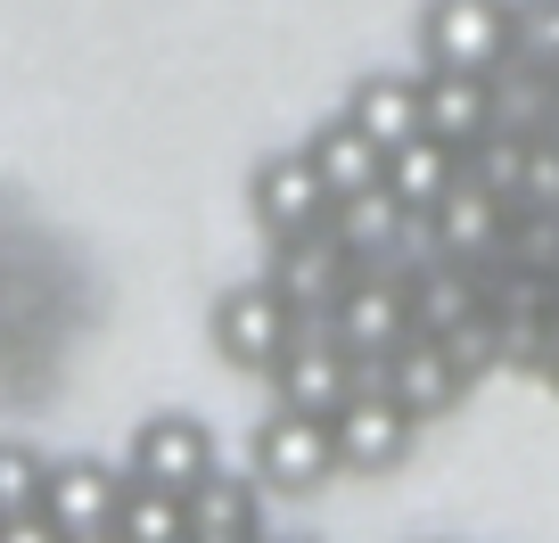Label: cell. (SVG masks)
<instances>
[{
  "instance_id": "6da1fadb",
  "label": "cell",
  "mask_w": 559,
  "mask_h": 543,
  "mask_svg": "<svg viewBox=\"0 0 559 543\" xmlns=\"http://www.w3.org/2000/svg\"><path fill=\"white\" fill-rule=\"evenodd\" d=\"M428 74H502L510 67V0H419Z\"/></svg>"
},
{
  "instance_id": "7a4b0ae2",
  "label": "cell",
  "mask_w": 559,
  "mask_h": 543,
  "mask_svg": "<svg viewBox=\"0 0 559 543\" xmlns=\"http://www.w3.org/2000/svg\"><path fill=\"white\" fill-rule=\"evenodd\" d=\"M412 437H419V421L403 412V403H386L379 387H354V396L330 412V453H337V477H386V470H403Z\"/></svg>"
},
{
  "instance_id": "3957f363",
  "label": "cell",
  "mask_w": 559,
  "mask_h": 543,
  "mask_svg": "<svg viewBox=\"0 0 559 543\" xmlns=\"http://www.w3.org/2000/svg\"><path fill=\"white\" fill-rule=\"evenodd\" d=\"M288 338H297V314L272 297V281H239V288L214 297V354H223L230 370L263 379V370L288 354Z\"/></svg>"
},
{
  "instance_id": "277c9868",
  "label": "cell",
  "mask_w": 559,
  "mask_h": 543,
  "mask_svg": "<svg viewBox=\"0 0 559 543\" xmlns=\"http://www.w3.org/2000/svg\"><path fill=\"white\" fill-rule=\"evenodd\" d=\"M321 330H330V346L354 354V363L395 354L403 338H412V314H403V272H354V281L337 288V305L321 314Z\"/></svg>"
},
{
  "instance_id": "5b68a950",
  "label": "cell",
  "mask_w": 559,
  "mask_h": 543,
  "mask_svg": "<svg viewBox=\"0 0 559 543\" xmlns=\"http://www.w3.org/2000/svg\"><path fill=\"white\" fill-rule=\"evenodd\" d=\"M247 477L272 494H313L337 477V453H330V421H313V412H272V421L255 428V445H247Z\"/></svg>"
},
{
  "instance_id": "8992f818",
  "label": "cell",
  "mask_w": 559,
  "mask_h": 543,
  "mask_svg": "<svg viewBox=\"0 0 559 543\" xmlns=\"http://www.w3.org/2000/svg\"><path fill=\"white\" fill-rule=\"evenodd\" d=\"M247 206H255V231L263 239H305V231L330 223L337 198L321 190L313 157L305 149H280V157H263L255 174H247Z\"/></svg>"
},
{
  "instance_id": "52a82bcc",
  "label": "cell",
  "mask_w": 559,
  "mask_h": 543,
  "mask_svg": "<svg viewBox=\"0 0 559 543\" xmlns=\"http://www.w3.org/2000/svg\"><path fill=\"white\" fill-rule=\"evenodd\" d=\"M263 379L280 387V412H313V421H330L337 403L354 396V354H337L321 321H297L288 354H280V363L263 370Z\"/></svg>"
},
{
  "instance_id": "ba28073f",
  "label": "cell",
  "mask_w": 559,
  "mask_h": 543,
  "mask_svg": "<svg viewBox=\"0 0 559 543\" xmlns=\"http://www.w3.org/2000/svg\"><path fill=\"white\" fill-rule=\"evenodd\" d=\"M346 281H354V256L330 239V223L305 231V239H272V297L297 321H321Z\"/></svg>"
},
{
  "instance_id": "9c48e42d",
  "label": "cell",
  "mask_w": 559,
  "mask_h": 543,
  "mask_svg": "<svg viewBox=\"0 0 559 543\" xmlns=\"http://www.w3.org/2000/svg\"><path fill=\"white\" fill-rule=\"evenodd\" d=\"M206 470H214V437H206V421H190V412H157V421H140L132 461H123L132 486H165V494H190Z\"/></svg>"
},
{
  "instance_id": "30bf717a",
  "label": "cell",
  "mask_w": 559,
  "mask_h": 543,
  "mask_svg": "<svg viewBox=\"0 0 559 543\" xmlns=\"http://www.w3.org/2000/svg\"><path fill=\"white\" fill-rule=\"evenodd\" d=\"M379 396L403 403V412L428 428V421H444V412L469 396V379L453 370V354H444L437 338H403L395 354H379Z\"/></svg>"
},
{
  "instance_id": "8fae6325",
  "label": "cell",
  "mask_w": 559,
  "mask_h": 543,
  "mask_svg": "<svg viewBox=\"0 0 559 543\" xmlns=\"http://www.w3.org/2000/svg\"><path fill=\"white\" fill-rule=\"evenodd\" d=\"M116 494H123V470H107V461H91V453L50 461V470H41V519H50L58 535H99Z\"/></svg>"
},
{
  "instance_id": "7c38bea8",
  "label": "cell",
  "mask_w": 559,
  "mask_h": 543,
  "mask_svg": "<svg viewBox=\"0 0 559 543\" xmlns=\"http://www.w3.org/2000/svg\"><path fill=\"white\" fill-rule=\"evenodd\" d=\"M419 132L444 149H469L493 132V74H428L419 83Z\"/></svg>"
},
{
  "instance_id": "4fadbf2b",
  "label": "cell",
  "mask_w": 559,
  "mask_h": 543,
  "mask_svg": "<svg viewBox=\"0 0 559 543\" xmlns=\"http://www.w3.org/2000/svg\"><path fill=\"white\" fill-rule=\"evenodd\" d=\"M330 239L354 256V272H395V247L412 239V214H403L386 190L337 198V206H330Z\"/></svg>"
},
{
  "instance_id": "5bb4252c",
  "label": "cell",
  "mask_w": 559,
  "mask_h": 543,
  "mask_svg": "<svg viewBox=\"0 0 559 543\" xmlns=\"http://www.w3.org/2000/svg\"><path fill=\"white\" fill-rule=\"evenodd\" d=\"M453 181H461V149L428 141V132H412V141H395V149L379 157V190L395 198V206L412 214V223H419L428 206H437V198L453 190Z\"/></svg>"
},
{
  "instance_id": "9a60e30c",
  "label": "cell",
  "mask_w": 559,
  "mask_h": 543,
  "mask_svg": "<svg viewBox=\"0 0 559 543\" xmlns=\"http://www.w3.org/2000/svg\"><path fill=\"white\" fill-rule=\"evenodd\" d=\"M502 214L486 190H469V181H453V190L437 198V206L419 214V231L437 239V256H486V247H502Z\"/></svg>"
},
{
  "instance_id": "2e32d148",
  "label": "cell",
  "mask_w": 559,
  "mask_h": 543,
  "mask_svg": "<svg viewBox=\"0 0 559 543\" xmlns=\"http://www.w3.org/2000/svg\"><path fill=\"white\" fill-rule=\"evenodd\" d=\"M346 123L362 132L370 149L412 141V132H419V83H412V74H362L354 99H346Z\"/></svg>"
},
{
  "instance_id": "e0dca14e",
  "label": "cell",
  "mask_w": 559,
  "mask_h": 543,
  "mask_svg": "<svg viewBox=\"0 0 559 543\" xmlns=\"http://www.w3.org/2000/svg\"><path fill=\"white\" fill-rule=\"evenodd\" d=\"M305 157H313V174H321L330 198H362V190H379V157H386V149H370L346 116H330L313 141H305Z\"/></svg>"
},
{
  "instance_id": "ac0fdd59",
  "label": "cell",
  "mask_w": 559,
  "mask_h": 543,
  "mask_svg": "<svg viewBox=\"0 0 559 543\" xmlns=\"http://www.w3.org/2000/svg\"><path fill=\"white\" fill-rule=\"evenodd\" d=\"M181 510H190V535H255V477L214 461V470L181 494Z\"/></svg>"
},
{
  "instance_id": "d6986e66",
  "label": "cell",
  "mask_w": 559,
  "mask_h": 543,
  "mask_svg": "<svg viewBox=\"0 0 559 543\" xmlns=\"http://www.w3.org/2000/svg\"><path fill=\"white\" fill-rule=\"evenodd\" d=\"M526 157H535V141L493 123L486 141L461 149V181H469V190H486L493 206H519V198H526Z\"/></svg>"
},
{
  "instance_id": "ffe728a7",
  "label": "cell",
  "mask_w": 559,
  "mask_h": 543,
  "mask_svg": "<svg viewBox=\"0 0 559 543\" xmlns=\"http://www.w3.org/2000/svg\"><path fill=\"white\" fill-rule=\"evenodd\" d=\"M107 535L116 543H190V510H181V494L132 486V477H123L116 510H107Z\"/></svg>"
},
{
  "instance_id": "44dd1931",
  "label": "cell",
  "mask_w": 559,
  "mask_h": 543,
  "mask_svg": "<svg viewBox=\"0 0 559 543\" xmlns=\"http://www.w3.org/2000/svg\"><path fill=\"white\" fill-rule=\"evenodd\" d=\"M510 67L559 74V0H510Z\"/></svg>"
},
{
  "instance_id": "7402d4cb",
  "label": "cell",
  "mask_w": 559,
  "mask_h": 543,
  "mask_svg": "<svg viewBox=\"0 0 559 543\" xmlns=\"http://www.w3.org/2000/svg\"><path fill=\"white\" fill-rule=\"evenodd\" d=\"M41 470H50V461H41L34 445L0 437V519H17V510H41Z\"/></svg>"
},
{
  "instance_id": "603a6c76",
  "label": "cell",
  "mask_w": 559,
  "mask_h": 543,
  "mask_svg": "<svg viewBox=\"0 0 559 543\" xmlns=\"http://www.w3.org/2000/svg\"><path fill=\"white\" fill-rule=\"evenodd\" d=\"M437 346L453 354V370H461V379H477V370H486V354H493V321H486V314H461L453 330L437 338Z\"/></svg>"
},
{
  "instance_id": "cb8c5ba5",
  "label": "cell",
  "mask_w": 559,
  "mask_h": 543,
  "mask_svg": "<svg viewBox=\"0 0 559 543\" xmlns=\"http://www.w3.org/2000/svg\"><path fill=\"white\" fill-rule=\"evenodd\" d=\"M0 543H67L41 510H17V519H0Z\"/></svg>"
},
{
  "instance_id": "d4e9b609",
  "label": "cell",
  "mask_w": 559,
  "mask_h": 543,
  "mask_svg": "<svg viewBox=\"0 0 559 543\" xmlns=\"http://www.w3.org/2000/svg\"><path fill=\"white\" fill-rule=\"evenodd\" d=\"M543 123H551V141H559V74H543Z\"/></svg>"
},
{
  "instance_id": "484cf974",
  "label": "cell",
  "mask_w": 559,
  "mask_h": 543,
  "mask_svg": "<svg viewBox=\"0 0 559 543\" xmlns=\"http://www.w3.org/2000/svg\"><path fill=\"white\" fill-rule=\"evenodd\" d=\"M67 543H116V535H107V527H99V535H67Z\"/></svg>"
},
{
  "instance_id": "4316f807",
  "label": "cell",
  "mask_w": 559,
  "mask_h": 543,
  "mask_svg": "<svg viewBox=\"0 0 559 543\" xmlns=\"http://www.w3.org/2000/svg\"><path fill=\"white\" fill-rule=\"evenodd\" d=\"M280 543H305V535H280Z\"/></svg>"
}]
</instances>
